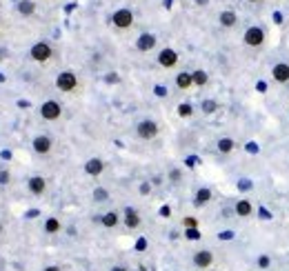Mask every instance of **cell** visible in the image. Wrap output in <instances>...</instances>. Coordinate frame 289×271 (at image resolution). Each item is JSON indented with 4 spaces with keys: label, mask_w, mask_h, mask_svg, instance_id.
<instances>
[{
    "label": "cell",
    "mask_w": 289,
    "mask_h": 271,
    "mask_svg": "<svg viewBox=\"0 0 289 271\" xmlns=\"http://www.w3.org/2000/svg\"><path fill=\"white\" fill-rule=\"evenodd\" d=\"M56 87L60 89V91L69 93V91H74V89L78 87V78H76L74 71H62V74L56 78Z\"/></svg>",
    "instance_id": "6da1fadb"
},
{
    "label": "cell",
    "mask_w": 289,
    "mask_h": 271,
    "mask_svg": "<svg viewBox=\"0 0 289 271\" xmlns=\"http://www.w3.org/2000/svg\"><path fill=\"white\" fill-rule=\"evenodd\" d=\"M136 133L142 140H154V138L158 136V124H156L154 120H142V122H138Z\"/></svg>",
    "instance_id": "7a4b0ae2"
},
{
    "label": "cell",
    "mask_w": 289,
    "mask_h": 271,
    "mask_svg": "<svg viewBox=\"0 0 289 271\" xmlns=\"http://www.w3.org/2000/svg\"><path fill=\"white\" fill-rule=\"evenodd\" d=\"M29 56L34 58L36 62H47L49 58L53 56V49H51V44H47V42H36L34 47H31Z\"/></svg>",
    "instance_id": "3957f363"
},
{
    "label": "cell",
    "mask_w": 289,
    "mask_h": 271,
    "mask_svg": "<svg viewBox=\"0 0 289 271\" xmlns=\"http://www.w3.org/2000/svg\"><path fill=\"white\" fill-rule=\"evenodd\" d=\"M243 40L247 47H260V44L265 42V31H262L260 27H249V29L245 31Z\"/></svg>",
    "instance_id": "277c9868"
},
{
    "label": "cell",
    "mask_w": 289,
    "mask_h": 271,
    "mask_svg": "<svg viewBox=\"0 0 289 271\" xmlns=\"http://www.w3.org/2000/svg\"><path fill=\"white\" fill-rule=\"evenodd\" d=\"M60 114H62V107H60V102H56V100H47L40 107V116H42L44 120H58Z\"/></svg>",
    "instance_id": "5b68a950"
},
{
    "label": "cell",
    "mask_w": 289,
    "mask_h": 271,
    "mask_svg": "<svg viewBox=\"0 0 289 271\" xmlns=\"http://www.w3.org/2000/svg\"><path fill=\"white\" fill-rule=\"evenodd\" d=\"M111 20H114V25L118 27V29H127L133 22V13H131V9H118Z\"/></svg>",
    "instance_id": "8992f818"
},
{
    "label": "cell",
    "mask_w": 289,
    "mask_h": 271,
    "mask_svg": "<svg viewBox=\"0 0 289 271\" xmlns=\"http://www.w3.org/2000/svg\"><path fill=\"white\" fill-rule=\"evenodd\" d=\"M158 65L165 67V69H171V67L178 65V53L173 51V49H163V51L158 53Z\"/></svg>",
    "instance_id": "52a82bcc"
},
{
    "label": "cell",
    "mask_w": 289,
    "mask_h": 271,
    "mask_svg": "<svg viewBox=\"0 0 289 271\" xmlns=\"http://www.w3.org/2000/svg\"><path fill=\"white\" fill-rule=\"evenodd\" d=\"M213 262V253L209 251V249H200V251L194 253V265L198 267V269H209Z\"/></svg>",
    "instance_id": "ba28073f"
},
{
    "label": "cell",
    "mask_w": 289,
    "mask_h": 271,
    "mask_svg": "<svg viewBox=\"0 0 289 271\" xmlns=\"http://www.w3.org/2000/svg\"><path fill=\"white\" fill-rule=\"evenodd\" d=\"M271 78H274L278 84L289 82V65L287 62H278V65H274V69H271Z\"/></svg>",
    "instance_id": "9c48e42d"
},
{
    "label": "cell",
    "mask_w": 289,
    "mask_h": 271,
    "mask_svg": "<svg viewBox=\"0 0 289 271\" xmlns=\"http://www.w3.org/2000/svg\"><path fill=\"white\" fill-rule=\"evenodd\" d=\"M156 42H158V40H156V36L154 34H140L138 36V40H136V49L138 51H151V49L156 47Z\"/></svg>",
    "instance_id": "30bf717a"
},
{
    "label": "cell",
    "mask_w": 289,
    "mask_h": 271,
    "mask_svg": "<svg viewBox=\"0 0 289 271\" xmlns=\"http://www.w3.org/2000/svg\"><path fill=\"white\" fill-rule=\"evenodd\" d=\"M34 151L36 154H49L51 151V138L49 136H36L34 138Z\"/></svg>",
    "instance_id": "8fae6325"
},
{
    "label": "cell",
    "mask_w": 289,
    "mask_h": 271,
    "mask_svg": "<svg viewBox=\"0 0 289 271\" xmlns=\"http://www.w3.org/2000/svg\"><path fill=\"white\" fill-rule=\"evenodd\" d=\"M44 189H47V180H44L42 176H34L29 178V191L34 195H42Z\"/></svg>",
    "instance_id": "7c38bea8"
},
{
    "label": "cell",
    "mask_w": 289,
    "mask_h": 271,
    "mask_svg": "<svg viewBox=\"0 0 289 271\" xmlns=\"http://www.w3.org/2000/svg\"><path fill=\"white\" fill-rule=\"evenodd\" d=\"M102 169H105V162H102L100 158H91L84 164V173H87V176H100Z\"/></svg>",
    "instance_id": "4fadbf2b"
},
{
    "label": "cell",
    "mask_w": 289,
    "mask_h": 271,
    "mask_svg": "<svg viewBox=\"0 0 289 271\" xmlns=\"http://www.w3.org/2000/svg\"><path fill=\"white\" fill-rule=\"evenodd\" d=\"M124 225H127V229H136V227H140V216H138L136 209H131V207L124 209Z\"/></svg>",
    "instance_id": "5bb4252c"
},
{
    "label": "cell",
    "mask_w": 289,
    "mask_h": 271,
    "mask_svg": "<svg viewBox=\"0 0 289 271\" xmlns=\"http://www.w3.org/2000/svg\"><path fill=\"white\" fill-rule=\"evenodd\" d=\"M234 211L238 213L240 218H249V216H251V211H253V207H251V202H249L247 198H243V200H238V202H236Z\"/></svg>",
    "instance_id": "9a60e30c"
},
{
    "label": "cell",
    "mask_w": 289,
    "mask_h": 271,
    "mask_svg": "<svg viewBox=\"0 0 289 271\" xmlns=\"http://www.w3.org/2000/svg\"><path fill=\"white\" fill-rule=\"evenodd\" d=\"M191 84H194V76H191V74L182 71V74L176 76V87H178V89H189Z\"/></svg>",
    "instance_id": "2e32d148"
},
{
    "label": "cell",
    "mask_w": 289,
    "mask_h": 271,
    "mask_svg": "<svg viewBox=\"0 0 289 271\" xmlns=\"http://www.w3.org/2000/svg\"><path fill=\"white\" fill-rule=\"evenodd\" d=\"M209 200H211V191H209L207 187H203V189L196 191V200H194L196 207H203V204H207Z\"/></svg>",
    "instance_id": "e0dca14e"
},
{
    "label": "cell",
    "mask_w": 289,
    "mask_h": 271,
    "mask_svg": "<svg viewBox=\"0 0 289 271\" xmlns=\"http://www.w3.org/2000/svg\"><path fill=\"white\" fill-rule=\"evenodd\" d=\"M218 20H220L222 27H234L236 22H238V16H236L234 11H229V9H227V11H222L220 16H218Z\"/></svg>",
    "instance_id": "ac0fdd59"
},
{
    "label": "cell",
    "mask_w": 289,
    "mask_h": 271,
    "mask_svg": "<svg viewBox=\"0 0 289 271\" xmlns=\"http://www.w3.org/2000/svg\"><path fill=\"white\" fill-rule=\"evenodd\" d=\"M100 222H102V227H107V229H114V227L120 222V216L116 211H109V213H105V216L100 218Z\"/></svg>",
    "instance_id": "d6986e66"
},
{
    "label": "cell",
    "mask_w": 289,
    "mask_h": 271,
    "mask_svg": "<svg viewBox=\"0 0 289 271\" xmlns=\"http://www.w3.org/2000/svg\"><path fill=\"white\" fill-rule=\"evenodd\" d=\"M234 147H236V142L231 140V138H220V140H218V151H220V154H231Z\"/></svg>",
    "instance_id": "ffe728a7"
},
{
    "label": "cell",
    "mask_w": 289,
    "mask_h": 271,
    "mask_svg": "<svg viewBox=\"0 0 289 271\" xmlns=\"http://www.w3.org/2000/svg\"><path fill=\"white\" fill-rule=\"evenodd\" d=\"M18 11H20L22 16H31V13L36 11V4L31 2V0H20V2H18Z\"/></svg>",
    "instance_id": "44dd1931"
},
{
    "label": "cell",
    "mask_w": 289,
    "mask_h": 271,
    "mask_svg": "<svg viewBox=\"0 0 289 271\" xmlns=\"http://www.w3.org/2000/svg\"><path fill=\"white\" fill-rule=\"evenodd\" d=\"M194 84L196 87H205L207 84V80H209V76H207V71H203V69H198V71H194Z\"/></svg>",
    "instance_id": "7402d4cb"
},
{
    "label": "cell",
    "mask_w": 289,
    "mask_h": 271,
    "mask_svg": "<svg viewBox=\"0 0 289 271\" xmlns=\"http://www.w3.org/2000/svg\"><path fill=\"white\" fill-rule=\"evenodd\" d=\"M44 231H47V233H58V231H60V220H58V218H47Z\"/></svg>",
    "instance_id": "603a6c76"
},
{
    "label": "cell",
    "mask_w": 289,
    "mask_h": 271,
    "mask_svg": "<svg viewBox=\"0 0 289 271\" xmlns=\"http://www.w3.org/2000/svg\"><path fill=\"white\" fill-rule=\"evenodd\" d=\"M191 114H194V109H191V105H187V102H182V105H178V116H180V118H189Z\"/></svg>",
    "instance_id": "cb8c5ba5"
},
{
    "label": "cell",
    "mask_w": 289,
    "mask_h": 271,
    "mask_svg": "<svg viewBox=\"0 0 289 271\" xmlns=\"http://www.w3.org/2000/svg\"><path fill=\"white\" fill-rule=\"evenodd\" d=\"M107 198H109V194H107V189H102V187H98V189L93 191V200H98V202H105Z\"/></svg>",
    "instance_id": "d4e9b609"
},
{
    "label": "cell",
    "mask_w": 289,
    "mask_h": 271,
    "mask_svg": "<svg viewBox=\"0 0 289 271\" xmlns=\"http://www.w3.org/2000/svg\"><path fill=\"white\" fill-rule=\"evenodd\" d=\"M185 238H187V240H200L198 227H194V229H185Z\"/></svg>",
    "instance_id": "484cf974"
},
{
    "label": "cell",
    "mask_w": 289,
    "mask_h": 271,
    "mask_svg": "<svg viewBox=\"0 0 289 271\" xmlns=\"http://www.w3.org/2000/svg\"><path fill=\"white\" fill-rule=\"evenodd\" d=\"M216 102H213V100H205L203 102V111H205V114H213V111H216Z\"/></svg>",
    "instance_id": "4316f807"
},
{
    "label": "cell",
    "mask_w": 289,
    "mask_h": 271,
    "mask_svg": "<svg viewBox=\"0 0 289 271\" xmlns=\"http://www.w3.org/2000/svg\"><path fill=\"white\" fill-rule=\"evenodd\" d=\"M182 225H185V229H194V227H198V220H196L194 216H187L185 220H182Z\"/></svg>",
    "instance_id": "83f0119b"
},
{
    "label": "cell",
    "mask_w": 289,
    "mask_h": 271,
    "mask_svg": "<svg viewBox=\"0 0 289 271\" xmlns=\"http://www.w3.org/2000/svg\"><path fill=\"white\" fill-rule=\"evenodd\" d=\"M269 265H271V258L269 256H260V258H258V267H260V269H267Z\"/></svg>",
    "instance_id": "f1b7e54d"
},
{
    "label": "cell",
    "mask_w": 289,
    "mask_h": 271,
    "mask_svg": "<svg viewBox=\"0 0 289 271\" xmlns=\"http://www.w3.org/2000/svg\"><path fill=\"white\" fill-rule=\"evenodd\" d=\"M169 180H171V182H178V180H180V171H178V169L169 171Z\"/></svg>",
    "instance_id": "f546056e"
},
{
    "label": "cell",
    "mask_w": 289,
    "mask_h": 271,
    "mask_svg": "<svg viewBox=\"0 0 289 271\" xmlns=\"http://www.w3.org/2000/svg\"><path fill=\"white\" fill-rule=\"evenodd\" d=\"M9 180H11V176H9V171H0V185H7Z\"/></svg>",
    "instance_id": "4dcf8cb0"
},
{
    "label": "cell",
    "mask_w": 289,
    "mask_h": 271,
    "mask_svg": "<svg viewBox=\"0 0 289 271\" xmlns=\"http://www.w3.org/2000/svg\"><path fill=\"white\" fill-rule=\"evenodd\" d=\"M218 238H220V240H231V238H234V233H231V231H222Z\"/></svg>",
    "instance_id": "1f68e13d"
},
{
    "label": "cell",
    "mask_w": 289,
    "mask_h": 271,
    "mask_svg": "<svg viewBox=\"0 0 289 271\" xmlns=\"http://www.w3.org/2000/svg\"><path fill=\"white\" fill-rule=\"evenodd\" d=\"M149 191H151L149 182H142V185H140V194H149Z\"/></svg>",
    "instance_id": "d6a6232c"
},
{
    "label": "cell",
    "mask_w": 289,
    "mask_h": 271,
    "mask_svg": "<svg viewBox=\"0 0 289 271\" xmlns=\"http://www.w3.org/2000/svg\"><path fill=\"white\" fill-rule=\"evenodd\" d=\"M107 82H118V76H116V74H109V76H107Z\"/></svg>",
    "instance_id": "836d02e7"
},
{
    "label": "cell",
    "mask_w": 289,
    "mask_h": 271,
    "mask_svg": "<svg viewBox=\"0 0 289 271\" xmlns=\"http://www.w3.org/2000/svg\"><path fill=\"white\" fill-rule=\"evenodd\" d=\"M42 271H62V269H60V267H56V265H51V267H44Z\"/></svg>",
    "instance_id": "e575fe53"
},
{
    "label": "cell",
    "mask_w": 289,
    "mask_h": 271,
    "mask_svg": "<svg viewBox=\"0 0 289 271\" xmlns=\"http://www.w3.org/2000/svg\"><path fill=\"white\" fill-rule=\"evenodd\" d=\"M274 22H278L280 25V22H283V16H280V13H274Z\"/></svg>",
    "instance_id": "d590c367"
},
{
    "label": "cell",
    "mask_w": 289,
    "mask_h": 271,
    "mask_svg": "<svg viewBox=\"0 0 289 271\" xmlns=\"http://www.w3.org/2000/svg\"><path fill=\"white\" fill-rule=\"evenodd\" d=\"M7 58V49H0V60H4Z\"/></svg>",
    "instance_id": "8d00e7d4"
},
{
    "label": "cell",
    "mask_w": 289,
    "mask_h": 271,
    "mask_svg": "<svg viewBox=\"0 0 289 271\" xmlns=\"http://www.w3.org/2000/svg\"><path fill=\"white\" fill-rule=\"evenodd\" d=\"M111 271H127L124 267H111Z\"/></svg>",
    "instance_id": "74e56055"
},
{
    "label": "cell",
    "mask_w": 289,
    "mask_h": 271,
    "mask_svg": "<svg viewBox=\"0 0 289 271\" xmlns=\"http://www.w3.org/2000/svg\"><path fill=\"white\" fill-rule=\"evenodd\" d=\"M209 0H196V4H200V7H203V4H207Z\"/></svg>",
    "instance_id": "f35d334b"
},
{
    "label": "cell",
    "mask_w": 289,
    "mask_h": 271,
    "mask_svg": "<svg viewBox=\"0 0 289 271\" xmlns=\"http://www.w3.org/2000/svg\"><path fill=\"white\" fill-rule=\"evenodd\" d=\"M0 235H2V225H0Z\"/></svg>",
    "instance_id": "ab89813d"
},
{
    "label": "cell",
    "mask_w": 289,
    "mask_h": 271,
    "mask_svg": "<svg viewBox=\"0 0 289 271\" xmlns=\"http://www.w3.org/2000/svg\"><path fill=\"white\" fill-rule=\"evenodd\" d=\"M2 80H4V78H2V74H0V82H2Z\"/></svg>",
    "instance_id": "60d3db41"
},
{
    "label": "cell",
    "mask_w": 289,
    "mask_h": 271,
    "mask_svg": "<svg viewBox=\"0 0 289 271\" xmlns=\"http://www.w3.org/2000/svg\"><path fill=\"white\" fill-rule=\"evenodd\" d=\"M249 2H258V0H249Z\"/></svg>",
    "instance_id": "b9f144b4"
}]
</instances>
